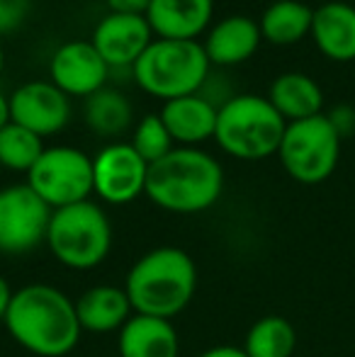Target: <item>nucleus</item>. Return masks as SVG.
I'll return each mask as SVG.
<instances>
[{
    "label": "nucleus",
    "mask_w": 355,
    "mask_h": 357,
    "mask_svg": "<svg viewBox=\"0 0 355 357\" xmlns=\"http://www.w3.org/2000/svg\"><path fill=\"white\" fill-rule=\"evenodd\" d=\"M3 321L15 343L39 357L68 355L83 333L76 304L52 284L17 289Z\"/></svg>",
    "instance_id": "1"
},
{
    "label": "nucleus",
    "mask_w": 355,
    "mask_h": 357,
    "mask_svg": "<svg viewBox=\"0 0 355 357\" xmlns=\"http://www.w3.org/2000/svg\"><path fill=\"white\" fill-rule=\"evenodd\" d=\"M224 190V170L217 158L195 146L173 149L149 165L146 197L166 212L197 214L217 204Z\"/></svg>",
    "instance_id": "2"
},
{
    "label": "nucleus",
    "mask_w": 355,
    "mask_h": 357,
    "mask_svg": "<svg viewBox=\"0 0 355 357\" xmlns=\"http://www.w3.org/2000/svg\"><path fill=\"white\" fill-rule=\"evenodd\" d=\"M197 289V268L185 250L153 248L129 270L124 291L134 314L171 321L192 301Z\"/></svg>",
    "instance_id": "3"
},
{
    "label": "nucleus",
    "mask_w": 355,
    "mask_h": 357,
    "mask_svg": "<svg viewBox=\"0 0 355 357\" xmlns=\"http://www.w3.org/2000/svg\"><path fill=\"white\" fill-rule=\"evenodd\" d=\"M287 122L261 95H234L217 109L214 142L224 153L241 160H261L278 153Z\"/></svg>",
    "instance_id": "4"
},
{
    "label": "nucleus",
    "mask_w": 355,
    "mask_h": 357,
    "mask_svg": "<svg viewBox=\"0 0 355 357\" xmlns=\"http://www.w3.org/2000/svg\"><path fill=\"white\" fill-rule=\"evenodd\" d=\"M204 47L183 39H153L132 66V75L144 93L161 100H176L199 93L209 75Z\"/></svg>",
    "instance_id": "5"
},
{
    "label": "nucleus",
    "mask_w": 355,
    "mask_h": 357,
    "mask_svg": "<svg viewBox=\"0 0 355 357\" xmlns=\"http://www.w3.org/2000/svg\"><path fill=\"white\" fill-rule=\"evenodd\" d=\"M47 245L54 258L71 270H93L112 248V226L95 202H78L54 209L47 231Z\"/></svg>",
    "instance_id": "6"
},
{
    "label": "nucleus",
    "mask_w": 355,
    "mask_h": 357,
    "mask_svg": "<svg viewBox=\"0 0 355 357\" xmlns=\"http://www.w3.org/2000/svg\"><path fill=\"white\" fill-rule=\"evenodd\" d=\"M278 155L292 180L302 185H319L331 178L338 165L341 129L326 114L289 122Z\"/></svg>",
    "instance_id": "7"
},
{
    "label": "nucleus",
    "mask_w": 355,
    "mask_h": 357,
    "mask_svg": "<svg viewBox=\"0 0 355 357\" xmlns=\"http://www.w3.org/2000/svg\"><path fill=\"white\" fill-rule=\"evenodd\" d=\"M27 185L52 209L86 202L93 190V158L73 146L44 149L27 173Z\"/></svg>",
    "instance_id": "8"
},
{
    "label": "nucleus",
    "mask_w": 355,
    "mask_h": 357,
    "mask_svg": "<svg viewBox=\"0 0 355 357\" xmlns=\"http://www.w3.org/2000/svg\"><path fill=\"white\" fill-rule=\"evenodd\" d=\"M54 209L24 185L0 190V253L22 255L47 243Z\"/></svg>",
    "instance_id": "9"
},
{
    "label": "nucleus",
    "mask_w": 355,
    "mask_h": 357,
    "mask_svg": "<svg viewBox=\"0 0 355 357\" xmlns=\"http://www.w3.org/2000/svg\"><path fill=\"white\" fill-rule=\"evenodd\" d=\"M149 163L132 144H109L93 158V190L107 204H129L146 195Z\"/></svg>",
    "instance_id": "10"
},
{
    "label": "nucleus",
    "mask_w": 355,
    "mask_h": 357,
    "mask_svg": "<svg viewBox=\"0 0 355 357\" xmlns=\"http://www.w3.org/2000/svg\"><path fill=\"white\" fill-rule=\"evenodd\" d=\"M71 119V102L52 80H32L10 95V122L29 129L37 137L59 134Z\"/></svg>",
    "instance_id": "11"
},
{
    "label": "nucleus",
    "mask_w": 355,
    "mask_h": 357,
    "mask_svg": "<svg viewBox=\"0 0 355 357\" xmlns=\"http://www.w3.org/2000/svg\"><path fill=\"white\" fill-rule=\"evenodd\" d=\"M153 39L146 15L109 13L95 24L90 42L109 68H132Z\"/></svg>",
    "instance_id": "12"
},
{
    "label": "nucleus",
    "mask_w": 355,
    "mask_h": 357,
    "mask_svg": "<svg viewBox=\"0 0 355 357\" xmlns=\"http://www.w3.org/2000/svg\"><path fill=\"white\" fill-rule=\"evenodd\" d=\"M52 83L68 98H90L105 88L109 66L93 42H68L56 49L49 63Z\"/></svg>",
    "instance_id": "13"
},
{
    "label": "nucleus",
    "mask_w": 355,
    "mask_h": 357,
    "mask_svg": "<svg viewBox=\"0 0 355 357\" xmlns=\"http://www.w3.org/2000/svg\"><path fill=\"white\" fill-rule=\"evenodd\" d=\"M214 0H151L146 20L158 39L195 42L209 27Z\"/></svg>",
    "instance_id": "14"
},
{
    "label": "nucleus",
    "mask_w": 355,
    "mask_h": 357,
    "mask_svg": "<svg viewBox=\"0 0 355 357\" xmlns=\"http://www.w3.org/2000/svg\"><path fill=\"white\" fill-rule=\"evenodd\" d=\"M263 34L256 20L246 15H229L219 20L204 39V54L214 66H236L256 54Z\"/></svg>",
    "instance_id": "15"
},
{
    "label": "nucleus",
    "mask_w": 355,
    "mask_h": 357,
    "mask_svg": "<svg viewBox=\"0 0 355 357\" xmlns=\"http://www.w3.org/2000/svg\"><path fill=\"white\" fill-rule=\"evenodd\" d=\"M217 109L219 105H214L204 95L195 93L185 95V98L168 100L161 109V119L168 132H171L173 142L183 146H195L207 142V139H214Z\"/></svg>",
    "instance_id": "16"
},
{
    "label": "nucleus",
    "mask_w": 355,
    "mask_h": 357,
    "mask_svg": "<svg viewBox=\"0 0 355 357\" xmlns=\"http://www.w3.org/2000/svg\"><path fill=\"white\" fill-rule=\"evenodd\" d=\"M312 39L319 52L338 63L355 61V8L348 3H326L314 10Z\"/></svg>",
    "instance_id": "17"
},
{
    "label": "nucleus",
    "mask_w": 355,
    "mask_h": 357,
    "mask_svg": "<svg viewBox=\"0 0 355 357\" xmlns=\"http://www.w3.org/2000/svg\"><path fill=\"white\" fill-rule=\"evenodd\" d=\"M76 314L83 331L112 333V331H122V326L134 316V309L124 287L98 284L78 296Z\"/></svg>",
    "instance_id": "18"
},
{
    "label": "nucleus",
    "mask_w": 355,
    "mask_h": 357,
    "mask_svg": "<svg viewBox=\"0 0 355 357\" xmlns=\"http://www.w3.org/2000/svg\"><path fill=\"white\" fill-rule=\"evenodd\" d=\"M178 333L171 321L134 314L119 331V357H178Z\"/></svg>",
    "instance_id": "19"
},
{
    "label": "nucleus",
    "mask_w": 355,
    "mask_h": 357,
    "mask_svg": "<svg viewBox=\"0 0 355 357\" xmlns=\"http://www.w3.org/2000/svg\"><path fill=\"white\" fill-rule=\"evenodd\" d=\"M268 100L285 122H299L322 114L324 93L314 78L304 73H282L270 83Z\"/></svg>",
    "instance_id": "20"
},
{
    "label": "nucleus",
    "mask_w": 355,
    "mask_h": 357,
    "mask_svg": "<svg viewBox=\"0 0 355 357\" xmlns=\"http://www.w3.org/2000/svg\"><path fill=\"white\" fill-rule=\"evenodd\" d=\"M312 20L314 10L309 5L299 0H278L263 13L258 27H261L263 39H268L270 44L287 47L312 34Z\"/></svg>",
    "instance_id": "21"
},
{
    "label": "nucleus",
    "mask_w": 355,
    "mask_h": 357,
    "mask_svg": "<svg viewBox=\"0 0 355 357\" xmlns=\"http://www.w3.org/2000/svg\"><path fill=\"white\" fill-rule=\"evenodd\" d=\"M132 105L119 90L100 88L86 98V122L100 137H117L132 127Z\"/></svg>",
    "instance_id": "22"
},
{
    "label": "nucleus",
    "mask_w": 355,
    "mask_h": 357,
    "mask_svg": "<svg viewBox=\"0 0 355 357\" xmlns=\"http://www.w3.org/2000/svg\"><path fill=\"white\" fill-rule=\"evenodd\" d=\"M297 331L282 316H263L248 328L243 350L248 357H292Z\"/></svg>",
    "instance_id": "23"
},
{
    "label": "nucleus",
    "mask_w": 355,
    "mask_h": 357,
    "mask_svg": "<svg viewBox=\"0 0 355 357\" xmlns=\"http://www.w3.org/2000/svg\"><path fill=\"white\" fill-rule=\"evenodd\" d=\"M42 153H44L42 137H37L29 129L10 122L0 132V165H5L8 170L29 173Z\"/></svg>",
    "instance_id": "24"
},
{
    "label": "nucleus",
    "mask_w": 355,
    "mask_h": 357,
    "mask_svg": "<svg viewBox=\"0 0 355 357\" xmlns=\"http://www.w3.org/2000/svg\"><path fill=\"white\" fill-rule=\"evenodd\" d=\"M132 146L149 165L161 160L163 155H168L176 149L173 146V137L166 129V124H163L161 114H146V117L139 119L137 127H134Z\"/></svg>",
    "instance_id": "25"
},
{
    "label": "nucleus",
    "mask_w": 355,
    "mask_h": 357,
    "mask_svg": "<svg viewBox=\"0 0 355 357\" xmlns=\"http://www.w3.org/2000/svg\"><path fill=\"white\" fill-rule=\"evenodd\" d=\"M32 0H0V34H10L24 22Z\"/></svg>",
    "instance_id": "26"
},
{
    "label": "nucleus",
    "mask_w": 355,
    "mask_h": 357,
    "mask_svg": "<svg viewBox=\"0 0 355 357\" xmlns=\"http://www.w3.org/2000/svg\"><path fill=\"white\" fill-rule=\"evenodd\" d=\"M109 13L119 15H146L151 0H105Z\"/></svg>",
    "instance_id": "27"
},
{
    "label": "nucleus",
    "mask_w": 355,
    "mask_h": 357,
    "mask_svg": "<svg viewBox=\"0 0 355 357\" xmlns=\"http://www.w3.org/2000/svg\"><path fill=\"white\" fill-rule=\"evenodd\" d=\"M199 357H248L243 348H234V345H217V348L204 350Z\"/></svg>",
    "instance_id": "28"
},
{
    "label": "nucleus",
    "mask_w": 355,
    "mask_h": 357,
    "mask_svg": "<svg viewBox=\"0 0 355 357\" xmlns=\"http://www.w3.org/2000/svg\"><path fill=\"white\" fill-rule=\"evenodd\" d=\"M13 294L15 291L10 289L8 280L0 275V321H3L5 314H8V306H10V301H13Z\"/></svg>",
    "instance_id": "29"
},
{
    "label": "nucleus",
    "mask_w": 355,
    "mask_h": 357,
    "mask_svg": "<svg viewBox=\"0 0 355 357\" xmlns=\"http://www.w3.org/2000/svg\"><path fill=\"white\" fill-rule=\"evenodd\" d=\"M10 124V98L0 93V132Z\"/></svg>",
    "instance_id": "30"
},
{
    "label": "nucleus",
    "mask_w": 355,
    "mask_h": 357,
    "mask_svg": "<svg viewBox=\"0 0 355 357\" xmlns=\"http://www.w3.org/2000/svg\"><path fill=\"white\" fill-rule=\"evenodd\" d=\"M3 63H5V56H3V47H0V73H3Z\"/></svg>",
    "instance_id": "31"
}]
</instances>
